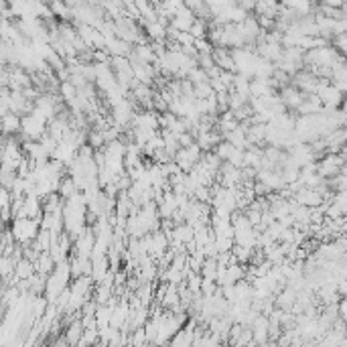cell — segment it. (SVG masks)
I'll return each mask as SVG.
<instances>
[{
    "label": "cell",
    "mask_w": 347,
    "mask_h": 347,
    "mask_svg": "<svg viewBox=\"0 0 347 347\" xmlns=\"http://www.w3.org/2000/svg\"><path fill=\"white\" fill-rule=\"evenodd\" d=\"M59 90H61V96H63V100H65V102H69V104H71V102L77 98V90H75V88H73L69 81H61V88H59Z\"/></svg>",
    "instance_id": "1"
}]
</instances>
